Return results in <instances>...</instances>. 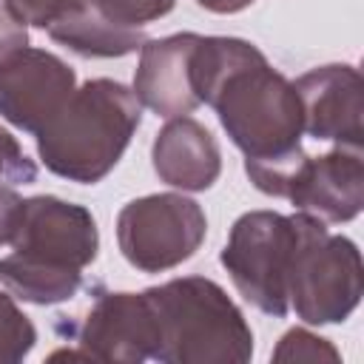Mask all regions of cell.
Wrapping results in <instances>:
<instances>
[{
	"label": "cell",
	"mask_w": 364,
	"mask_h": 364,
	"mask_svg": "<svg viewBox=\"0 0 364 364\" xmlns=\"http://www.w3.org/2000/svg\"><path fill=\"white\" fill-rule=\"evenodd\" d=\"M301 102V131L318 142L361 151L364 145V80L355 65H316L293 80Z\"/></svg>",
	"instance_id": "9c48e42d"
},
{
	"label": "cell",
	"mask_w": 364,
	"mask_h": 364,
	"mask_svg": "<svg viewBox=\"0 0 364 364\" xmlns=\"http://www.w3.org/2000/svg\"><path fill=\"white\" fill-rule=\"evenodd\" d=\"M156 321L162 364H245L253 358V330L222 284L179 276L145 290Z\"/></svg>",
	"instance_id": "3957f363"
},
{
	"label": "cell",
	"mask_w": 364,
	"mask_h": 364,
	"mask_svg": "<svg viewBox=\"0 0 364 364\" xmlns=\"http://www.w3.org/2000/svg\"><path fill=\"white\" fill-rule=\"evenodd\" d=\"M37 179L34 159L26 156L23 145L11 131L0 125V185H31Z\"/></svg>",
	"instance_id": "ac0fdd59"
},
{
	"label": "cell",
	"mask_w": 364,
	"mask_h": 364,
	"mask_svg": "<svg viewBox=\"0 0 364 364\" xmlns=\"http://www.w3.org/2000/svg\"><path fill=\"white\" fill-rule=\"evenodd\" d=\"M91 3V0H3V6L23 20L26 26H37V28H48L54 20H60L65 11Z\"/></svg>",
	"instance_id": "d6986e66"
},
{
	"label": "cell",
	"mask_w": 364,
	"mask_h": 364,
	"mask_svg": "<svg viewBox=\"0 0 364 364\" xmlns=\"http://www.w3.org/2000/svg\"><path fill=\"white\" fill-rule=\"evenodd\" d=\"M270 358L279 364L282 361H333V364H338L341 353L327 338L310 333L307 327H293L279 338Z\"/></svg>",
	"instance_id": "2e32d148"
},
{
	"label": "cell",
	"mask_w": 364,
	"mask_h": 364,
	"mask_svg": "<svg viewBox=\"0 0 364 364\" xmlns=\"http://www.w3.org/2000/svg\"><path fill=\"white\" fill-rule=\"evenodd\" d=\"M28 46V26L23 20H17L3 3H0V65L17 54L20 48Z\"/></svg>",
	"instance_id": "ffe728a7"
},
{
	"label": "cell",
	"mask_w": 364,
	"mask_h": 364,
	"mask_svg": "<svg viewBox=\"0 0 364 364\" xmlns=\"http://www.w3.org/2000/svg\"><path fill=\"white\" fill-rule=\"evenodd\" d=\"M142 119L136 94L108 77L74 88L60 114L37 131V156L54 173L77 185L105 179L122 159Z\"/></svg>",
	"instance_id": "7a4b0ae2"
},
{
	"label": "cell",
	"mask_w": 364,
	"mask_h": 364,
	"mask_svg": "<svg viewBox=\"0 0 364 364\" xmlns=\"http://www.w3.org/2000/svg\"><path fill=\"white\" fill-rule=\"evenodd\" d=\"M196 3L213 14H236V11H245L247 6H253V0H196Z\"/></svg>",
	"instance_id": "7402d4cb"
},
{
	"label": "cell",
	"mask_w": 364,
	"mask_h": 364,
	"mask_svg": "<svg viewBox=\"0 0 364 364\" xmlns=\"http://www.w3.org/2000/svg\"><path fill=\"white\" fill-rule=\"evenodd\" d=\"M37 344V327L17 307L9 290H0V364L23 361Z\"/></svg>",
	"instance_id": "9a60e30c"
},
{
	"label": "cell",
	"mask_w": 364,
	"mask_h": 364,
	"mask_svg": "<svg viewBox=\"0 0 364 364\" xmlns=\"http://www.w3.org/2000/svg\"><path fill=\"white\" fill-rule=\"evenodd\" d=\"M282 199L321 222H350L364 208V156L336 145L321 156H301L284 182Z\"/></svg>",
	"instance_id": "8fae6325"
},
{
	"label": "cell",
	"mask_w": 364,
	"mask_h": 364,
	"mask_svg": "<svg viewBox=\"0 0 364 364\" xmlns=\"http://www.w3.org/2000/svg\"><path fill=\"white\" fill-rule=\"evenodd\" d=\"M20 202H23V199H20V193H17L11 185H0V247L11 242Z\"/></svg>",
	"instance_id": "44dd1931"
},
{
	"label": "cell",
	"mask_w": 364,
	"mask_h": 364,
	"mask_svg": "<svg viewBox=\"0 0 364 364\" xmlns=\"http://www.w3.org/2000/svg\"><path fill=\"white\" fill-rule=\"evenodd\" d=\"M208 219L185 193H148L117 213V245L122 259L142 273H162L188 262L205 242Z\"/></svg>",
	"instance_id": "52a82bcc"
},
{
	"label": "cell",
	"mask_w": 364,
	"mask_h": 364,
	"mask_svg": "<svg viewBox=\"0 0 364 364\" xmlns=\"http://www.w3.org/2000/svg\"><path fill=\"white\" fill-rule=\"evenodd\" d=\"M156 176L179 191H208L222 173V151L216 136L193 117L168 119L151 145Z\"/></svg>",
	"instance_id": "4fadbf2b"
},
{
	"label": "cell",
	"mask_w": 364,
	"mask_h": 364,
	"mask_svg": "<svg viewBox=\"0 0 364 364\" xmlns=\"http://www.w3.org/2000/svg\"><path fill=\"white\" fill-rule=\"evenodd\" d=\"M77 344L91 355V361H154L159 347V321L145 290L102 293L82 318Z\"/></svg>",
	"instance_id": "30bf717a"
},
{
	"label": "cell",
	"mask_w": 364,
	"mask_h": 364,
	"mask_svg": "<svg viewBox=\"0 0 364 364\" xmlns=\"http://www.w3.org/2000/svg\"><path fill=\"white\" fill-rule=\"evenodd\" d=\"M108 20L128 26V28H145L148 23L171 14L176 0H91Z\"/></svg>",
	"instance_id": "e0dca14e"
},
{
	"label": "cell",
	"mask_w": 364,
	"mask_h": 364,
	"mask_svg": "<svg viewBox=\"0 0 364 364\" xmlns=\"http://www.w3.org/2000/svg\"><path fill=\"white\" fill-rule=\"evenodd\" d=\"M296 247L293 213L279 210H247L242 213L219 253L233 287L245 301L267 316H287V279Z\"/></svg>",
	"instance_id": "8992f818"
},
{
	"label": "cell",
	"mask_w": 364,
	"mask_h": 364,
	"mask_svg": "<svg viewBox=\"0 0 364 364\" xmlns=\"http://www.w3.org/2000/svg\"><path fill=\"white\" fill-rule=\"evenodd\" d=\"M9 245L14 250L0 259V284L20 301L48 307L77 296L100 230L88 208L40 193L20 202Z\"/></svg>",
	"instance_id": "6da1fadb"
},
{
	"label": "cell",
	"mask_w": 364,
	"mask_h": 364,
	"mask_svg": "<svg viewBox=\"0 0 364 364\" xmlns=\"http://www.w3.org/2000/svg\"><path fill=\"white\" fill-rule=\"evenodd\" d=\"M210 108L245 159H284L301 151V102L267 57L236 68L213 94Z\"/></svg>",
	"instance_id": "277c9868"
},
{
	"label": "cell",
	"mask_w": 364,
	"mask_h": 364,
	"mask_svg": "<svg viewBox=\"0 0 364 364\" xmlns=\"http://www.w3.org/2000/svg\"><path fill=\"white\" fill-rule=\"evenodd\" d=\"M46 31L54 43L80 57H125L142 48V43L148 40L145 28H128L108 20L94 3H82L65 11Z\"/></svg>",
	"instance_id": "5bb4252c"
},
{
	"label": "cell",
	"mask_w": 364,
	"mask_h": 364,
	"mask_svg": "<svg viewBox=\"0 0 364 364\" xmlns=\"http://www.w3.org/2000/svg\"><path fill=\"white\" fill-rule=\"evenodd\" d=\"M74 88L77 74L63 57L26 46L0 65V117L37 134L60 114Z\"/></svg>",
	"instance_id": "ba28073f"
},
{
	"label": "cell",
	"mask_w": 364,
	"mask_h": 364,
	"mask_svg": "<svg viewBox=\"0 0 364 364\" xmlns=\"http://www.w3.org/2000/svg\"><path fill=\"white\" fill-rule=\"evenodd\" d=\"M196 43L199 34L193 31H179L142 43L131 88L142 108H151L156 117L173 119L193 114L202 105L193 91L191 74Z\"/></svg>",
	"instance_id": "7c38bea8"
},
{
	"label": "cell",
	"mask_w": 364,
	"mask_h": 364,
	"mask_svg": "<svg viewBox=\"0 0 364 364\" xmlns=\"http://www.w3.org/2000/svg\"><path fill=\"white\" fill-rule=\"evenodd\" d=\"M296 247L290 259L287 301L304 324H341L361 301L364 267L350 236L330 233L327 222L293 213Z\"/></svg>",
	"instance_id": "5b68a950"
}]
</instances>
